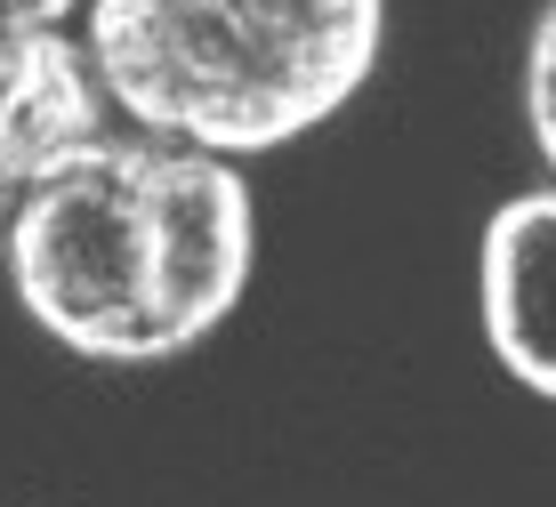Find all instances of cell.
Returning <instances> with one entry per match:
<instances>
[{"label":"cell","instance_id":"obj_1","mask_svg":"<svg viewBox=\"0 0 556 507\" xmlns=\"http://www.w3.org/2000/svg\"><path fill=\"white\" fill-rule=\"evenodd\" d=\"M9 282L56 346L89 363H169L251 290V186L169 138H98L9 218Z\"/></svg>","mask_w":556,"mask_h":507},{"label":"cell","instance_id":"obj_2","mask_svg":"<svg viewBox=\"0 0 556 507\" xmlns=\"http://www.w3.org/2000/svg\"><path fill=\"white\" fill-rule=\"evenodd\" d=\"M388 0H89L98 89L194 153H266L371 81Z\"/></svg>","mask_w":556,"mask_h":507},{"label":"cell","instance_id":"obj_3","mask_svg":"<svg viewBox=\"0 0 556 507\" xmlns=\"http://www.w3.org/2000/svg\"><path fill=\"white\" fill-rule=\"evenodd\" d=\"M105 138V89L89 49L65 33H16L0 41V233L16 202L49 178L65 153Z\"/></svg>","mask_w":556,"mask_h":507},{"label":"cell","instance_id":"obj_4","mask_svg":"<svg viewBox=\"0 0 556 507\" xmlns=\"http://www.w3.org/2000/svg\"><path fill=\"white\" fill-rule=\"evenodd\" d=\"M484 339L532 395H556V186L516 193L484 226Z\"/></svg>","mask_w":556,"mask_h":507},{"label":"cell","instance_id":"obj_5","mask_svg":"<svg viewBox=\"0 0 556 507\" xmlns=\"http://www.w3.org/2000/svg\"><path fill=\"white\" fill-rule=\"evenodd\" d=\"M525 113H532V145L548 153L556 169V0L532 25V56H525Z\"/></svg>","mask_w":556,"mask_h":507},{"label":"cell","instance_id":"obj_6","mask_svg":"<svg viewBox=\"0 0 556 507\" xmlns=\"http://www.w3.org/2000/svg\"><path fill=\"white\" fill-rule=\"evenodd\" d=\"M73 9L81 0H0V41H16V33H65Z\"/></svg>","mask_w":556,"mask_h":507}]
</instances>
